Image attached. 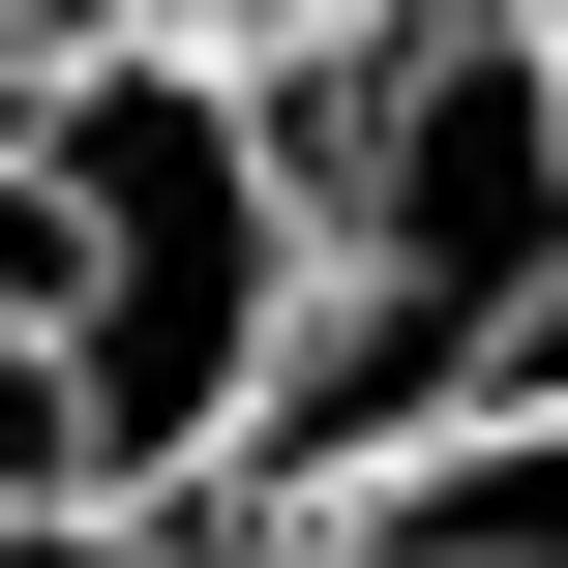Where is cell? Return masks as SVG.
I'll return each mask as SVG.
<instances>
[{"mask_svg":"<svg viewBox=\"0 0 568 568\" xmlns=\"http://www.w3.org/2000/svg\"><path fill=\"white\" fill-rule=\"evenodd\" d=\"M270 180H300V329L210 479H359L568 359V90L509 60V0H359L270 90Z\"/></svg>","mask_w":568,"mask_h":568,"instance_id":"1","label":"cell"},{"mask_svg":"<svg viewBox=\"0 0 568 568\" xmlns=\"http://www.w3.org/2000/svg\"><path fill=\"white\" fill-rule=\"evenodd\" d=\"M30 210H60V300H30V419H60V509H210L270 329H300V180H270V90L210 60H120L60 30L0 90Z\"/></svg>","mask_w":568,"mask_h":568,"instance_id":"2","label":"cell"},{"mask_svg":"<svg viewBox=\"0 0 568 568\" xmlns=\"http://www.w3.org/2000/svg\"><path fill=\"white\" fill-rule=\"evenodd\" d=\"M329 568H568V359L479 389V419H419V449H359L329 479Z\"/></svg>","mask_w":568,"mask_h":568,"instance_id":"3","label":"cell"},{"mask_svg":"<svg viewBox=\"0 0 568 568\" xmlns=\"http://www.w3.org/2000/svg\"><path fill=\"white\" fill-rule=\"evenodd\" d=\"M90 30H120V60H210V90H300L359 0H90Z\"/></svg>","mask_w":568,"mask_h":568,"instance_id":"4","label":"cell"},{"mask_svg":"<svg viewBox=\"0 0 568 568\" xmlns=\"http://www.w3.org/2000/svg\"><path fill=\"white\" fill-rule=\"evenodd\" d=\"M0 568H210V509H0Z\"/></svg>","mask_w":568,"mask_h":568,"instance_id":"5","label":"cell"},{"mask_svg":"<svg viewBox=\"0 0 568 568\" xmlns=\"http://www.w3.org/2000/svg\"><path fill=\"white\" fill-rule=\"evenodd\" d=\"M60 30H90V0H0V90H30V60H60Z\"/></svg>","mask_w":568,"mask_h":568,"instance_id":"6","label":"cell"},{"mask_svg":"<svg viewBox=\"0 0 568 568\" xmlns=\"http://www.w3.org/2000/svg\"><path fill=\"white\" fill-rule=\"evenodd\" d=\"M509 60H539V90H568V0H509Z\"/></svg>","mask_w":568,"mask_h":568,"instance_id":"7","label":"cell"}]
</instances>
